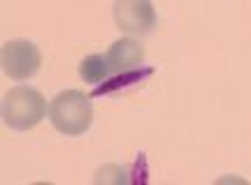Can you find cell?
<instances>
[{
    "label": "cell",
    "mask_w": 251,
    "mask_h": 185,
    "mask_svg": "<svg viewBox=\"0 0 251 185\" xmlns=\"http://www.w3.org/2000/svg\"><path fill=\"white\" fill-rule=\"evenodd\" d=\"M49 121L61 134H68V137L84 134L93 121L91 97L72 88L58 93L49 104Z\"/></svg>",
    "instance_id": "cell-1"
},
{
    "label": "cell",
    "mask_w": 251,
    "mask_h": 185,
    "mask_svg": "<svg viewBox=\"0 0 251 185\" xmlns=\"http://www.w3.org/2000/svg\"><path fill=\"white\" fill-rule=\"evenodd\" d=\"M45 116H49L45 97L30 86H17L2 100V118L9 130H17V132L33 130Z\"/></svg>",
    "instance_id": "cell-2"
},
{
    "label": "cell",
    "mask_w": 251,
    "mask_h": 185,
    "mask_svg": "<svg viewBox=\"0 0 251 185\" xmlns=\"http://www.w3.org/2000/svg\"><path fill=\"white\" fill-rule=\"evenodd\" d=\"M112 17L124 35L140 37L156 28V9L151 0H114Z\"/></svg>",
    "instance_id": "cell-3"
},
{
    "label": "cell",
    "mask_w": 251,
    "mask_h": 185,
    "mask_svg": "<svg viewBox=\"0 0 251 185\" xmlns=\"http://www.w3.org/2000/svg\"><path fill=\"white\" fill-rule=\"evenodd\" d=\"M0 56H2V70L9 79H30L42 67L40 49L33 42H26V40H9L7 44L2 46Z\"/></svg>",
    "instance_id": "cell-4"
},
{
    "label": "cell",
    "mask_w": 251,
    "mask_h": 185,
    "mask_svg": "<svg viewBox=\"0 0 251 185\" xmlns=\"http://www.w3.org/2000/svg\"><path fill=\"white\" fill-rule=\"evenodd\" d=\"M107 61L112 72H130L135 67H140L144 62V46L142 42H137L135 37H121L107 49Z\"/></svg>",
    "instance_id": "cell-5"
},
{
    "label": "cell",
    "mask_w": 251,
    "mask_h": 185,
    "mask_svg": "<svg viewBox=\"0 0 251 185\" xmlns=\"http://www.w3.org/2000/svg\"><path fill=\"white\" fill-rule=\"evenodd\" d=\"M79 74L89 86H100V83H105V79L112 74L107 56H105V53H102V56H100V53H91V56H86L79 65Z\"/></svg>",
    "instance_id": "cell-6"
},
{
    "label": "cell",
    "mask_w": 251,
    "mask_h": 185,
    "mask_svg": "<svg viewBox=\"0 0 251 185\" xmlns=\"http://www.w3.org/2000/svg\"><path fill=\"white\" fill-rule=\"evenodd\" d=\"M93 181L96 183H126L128 176H126L124 167H119V164H105L100 171H96Z\"/></svg>",
    "instance_id": "cell-7"
}]
</instances>
